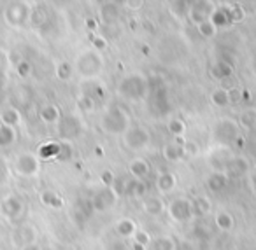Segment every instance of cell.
Returning a JSON list of instances; mask_svg holds the SVG:
<instances>
[{"label":"cell","instance_id":"1","mask_svg":"<svg viewBox=\"0 0 256 250\" xmlns=\"http://www.w3.org/2000/svg\"><path fill=\"white\" fill-rule=\"evenodd\" d=\"M148 89H150V82H148L146 75L139 74V72H132V74H126L120 79L116 91L123 100L139 102L148 96Z\"/></svg>","mask_w":256,"mask_h":250},{"label":"cell","instance_id":"2","mask_svg":"<svg viewBox=\"0 0 256 250\" xmlns=\"http://www.w3.org/2000/svg\"><path fill=\"white\" fill-rule=\"evenodd\" d=\"M100 126L109 135H124L132 128L130 114L121 105H110V107H107V110L104 112Z\"/></svg>","mask_w":256,"mask_h":250},{"label":"cell","instance_id":"3","mask_svg":"<svg viewBox=\"0 0 256 250\" xmlns=\"http://www.w3.org/2000/svg\"><path fill=\"white\" fill-rule=\"evenodd\" d=\"M150 89H148V98H150V109L156 116H165L170 112V100H168L167 88L164 86L160 77L148 79Z\"/></svg>","mask_w":256,"mask_h":250},{"label":"cell","instance_id":"4","mask_svg":"<svg viewBox=\"0 0 256 250\" xmlns=\"http://www.w3.org/2000/svg\"><path fill=\"white\" fill-rule=\"evenodd\" d=\"M104 70V58L100 53H96L95 49H86L76 60L74 72H78L81 77L84 79H93L96 75H100V72Z\"/></svg>","mask_w":256,"mask_h":250},{"label":"cell","instance_id":"5","mask_svg":"<svg viewBox=\"0 0 256 250\" xmlns=\"http://www.w3.org/2000/svg\"><path fill=\"white\" fill-rule=\"evenodd\" d=\"M32 5L28 2H11L4 11V19L12 28H22L30 21Z\"/></svg>","mask_w":256,"mask_h":250},{"label":"cell","instance_id":"6","mask_svg":"<svg viewBox=\"0 0 256 250\" xmlns=\"http://www.w3.org/2000/svg\"><path fill=\"white\" fill-rule=\"evenodd\" d=\"M212 135L214 140L220 142V144H232L240 137V126L230 117H223L214 124Z\"/></svg>","mask_w":256,"mask_h":250},{"label":"cell","instance_id":"7","mask_svg":"<svg viewBox=\"0 0 256 250\" xmlns=\"http://www.w3.org/2000/svg\"><path fill=\"white\" fill-rule=\"evenodd\" d=\"M167 212H168V217L174 222H178V224H184V222L192 221L193 215H195L193 201L188 200V198H176L174 201H170Z\"/></svg>","mask_w":256,"mask_h":250},{"label":"cell","instance_id":"8","mask_svg":"<svg viewBox=\"0 0 256 250\" xmlns=\"http://www.w3.org/2000/svg\"><path fill=\"white\" fill-rule=\"evenodd\" d=\"M123 142L130 151H142L151 142L150 130L144 126H132L123 135Z\"/></svg>","mask_w":256,"mask_h":250},{"label":"cell","instance_id":"9","mask_svg":"<svg viewBox=\"0 0 256 250\" xmlns=\"http://www.w3.org/2000/svg\"><path fill=\"white\" fill-rule=\"evenodd\" d=\"M82 133V123L78 116L68 114V116H62L58 121V135H60L62 142H72Z\"/></svg>","mask_w":256,"mask_h":250},{"label":"cell","instance_id":"10","mask_svg":"<svg viewBox=\"0 0 256 250\" xmlns=\"http://www.w3.org/2000/svg\"><path fill=\"white\" fill-rule=\"evenodd\" d=\"M14 170L22 177H36L40 172V159L32 152H23L16 158Z\"/></svg>","mask_w":256,"mask_h":250},{"label":"cell","instance_id":"11","mask_svg":"<svg viewBox=\"0 0 256 250\" xmlns=\"http://www.w3.org/2000/svg\"><path fill=\"white\" fill-rule=\"evenodd\" d=\"M118 201V196L114 194V191L110 187H102L100 191H96L92 198V208L98 214H104V212H109L110 208H114Z\"/></svg>","mask_w":256,"mask_h":250},{"label":"cell","instance_id":"12","mask_svg":"<svg viewBox=\"0 0 256 250\" xmlns=\"http://www.w3.org/2000/svg\"><path fill=\"white\" fill-rule=\"evenodd\" d=\"M23 210H25V205H23L22 198L16 196V194H9L2 200V205H0V212L4 215L8 221H16L18 217H22Z\"/></svg>","mask_w":256,"mask_h":250},{"label":"cell","instance_id":"13","mask_svg":"<svg viewBox=\"0 0 256 250\" xmlns=\"http://www.w3.org/2000/svg\"><path fill=\"white\" fill-rule=\"evenodd\" d=\"M212 7H214V4H210V2H193V4H190L188 19L193 25L198 26L200 23L209 19V16L212 14V11H214Z\"/></svg>","mask_w":256,"mask_h":250},{"label":"cell","instance_id":"14","mask_svg":"<svg viewBox=\"0 0 256 250\" xmlns=\"http://www.w3.org/2000/svg\"><path fill=\"white\" fill-rule=\"evenodd\" d=\"M37 238V231L34 226L30 224H22L14 233H12V243L20 249H23L25 245H30V243H36Z\"/></svg>","mask_w":256,"mask_h":250},{"label":"cell","instance_id":"15","mask_svg":"<svg viewBox=\"0 0 256 250\" xmlns=\"http://www.w3.org/2000/svg\"><path fill=\"white\" fill-rule=\"evenodd\" d=\"M128 170H130V175H132V179H136V180H146L148 177L151 175L150 163H148L146 159H142V158L132 159V161H130V166H128Z\"/></svg>","mask_w":256,"mask_h":250},{"label":"cell","instance_id":"16","mask_svg":"<svg viewBox=\"0 0 256 250\" xmlns=\"http://www.w3.org/2000/svg\"><path fill=\"white\" fill-rule=\"evenodd\" d=\"M154 186H156V189L160 191L162 194H168L176 189L178 179H176V175L172 172H162V173H158Z\"/></svg>","mask_w":256,"mask_h":250},{"label":"cell","instance_id":"17","mask_svg":"<svg viewBox=\"0 0 256 250\" xmlns=\"http://www.w3.org/2000/svg\"><path fill=\"white\" fill-rule=\"evenodd\" d=\"M142 210L151 217H160L165 212V203L158 196H146L142 201Z\"/></svg>","mask_w":256,"mask_h":250},{"label":"cell","instance_id":"18","mask_svg":"<svg viewBox=\"0 0 256 250\" xmlns=\"http://www.w3.org/2000/svg\"><path fill=\"white\" fill-rule=\"evenodd\" d=\"M39 119L42 121L44 124H58V121L62 119V112L58 109V105L54 103H48L42 109L39 110Z\"/></svg>","mask_w":256,"mask_h":250},{"label":"cell","instance_id":"19","mask_svg":"<svg viewBox=\"0 0 256 250\" xmlns=\"http://www.w3.org/2000/svg\"><path fill=\"white\" fill-rule=\"evenodd\" d=\"M182 140H178V142H168L165 144L164 147V158L167 159L168 163H178L184 158V151H182V145H181Z\"/></svg>","mask_w":256,"mask_h":250},{"label":"cell","instance_id":"20","mask_svg":"<svg viewBox=\"0 0 256 250\" xmlns=\"http://www.w3.org/2000/svg\"><path fill=\"white\" fill-rule=\"evenodd\" d=\"M228 186V175L224 172H212L209 177H207V187H209V191H212V193H221V191H224Z\"/></svg>","mask_w":256,"mask_h":250},{"label":"cell","instance_id":"21","mask_svg":"<svg viewBox=\"0 0 256 250\" xmlns=\"http://www.w3.org/2000/svg\"><path fill=\"white\" fill-rule=\"evenodd\" d=\"M124 196H132L144 200L148 196V184L146 180H136V179H128L126 184V194Z\"/></svg>","mask_w":256,"mask_h":250},{"label":"cell","instance_id":"22","mask_svg":"<svg viewBox=\"0 0 256 250\" xmlns=\"http://www.w3.org/2000/svg\"><path fill=\"white\" fill-rule=\"evenodd\" d=\"M100 18H102L104 26L118 23V19H120V9H118V5L112 4V2H106L102 5V9H100Z\"/></svg>","mask_w":256,"mask_h":250},{"label":"cell","instance_id":"23","mask_svg":"<svg viewBox=\"0 0 256 250\" xmlns=\"http://www.w3.org/2000/svg\"><path fill=\"white\" fill-rule=\"evenodd\" d=\"M20 123H22V114H20V110L16 107H8V109L2 110V114H0V124L14 128Z\"/></svg>","mask_w":256,"mask_h":250},{"label":"cell","instance_id":"24","mask_svg":"<svg viewBox=\"0 0 256 250\" xmlns=\"http://www.w3.org/2000/svg\"><path fill=\"white\" fill-rule=\"evenodd\" d=\"M114 229H116V233L121 236V238H132V236L136 235V231H137V224L132 221V219L123 217V219H120V221L116 222Z\"/></svg>","mask_w":256,"mask_h":250},{"label":"cell","instance_id":"25","mask_svg":"<svg viewBox=\"0 0 256 250\" xmlns=\"http://www.w3.org/2000/svg\"><path fill=\"white\" fill-rule=\"evenodd\" d=\"M232 74H234V67L226 61H218L210 67V75L216 81H224V79H230Z\"/></svg>","mask_w":256,"mask_h":250},{"label":"cell","instance_id":"26","mask_svg":"<svg viewBox=\"0 0 256 250\" xmlns=\"http://www.w3.org/2000/svg\"><path fill=\"white\" fill-rule=\"evenodd\" d=\"M150 250H178V243L172 236H156L151 240Z\"/></svg>","mask_w":256,"mask_h":250},{"label":"cell","instance_id":"27","mask_svg":"<svg viewBox=\"0 0 256 250\" xmlns=\"http://www.w3.org/2000/svg\"><path fill=\"white\" fill-rule=\"evenodd\" d=\"M58 152H60V142H46L39 147L37 151V158L39 159H56Z\"/></svg>","mask_w":256,"mask_h":250},{"label":"cell","instance_id":"28","mask_svg":"<svg viewBox=\"0 0 256 250\" xmlns=\"http://www.w3.org/2000/svg\"><path fill=\"white\" fill-rule=\"evenodd\" d=\"M238 126L246 128V130H252L256 126V109L248 107L240 112L238 116Z\"/></svg>","mask_w":256,"mask_h":250},{"label":"cell","instance_id":"29","mask_svg":"<svg viewBox=\"0 0 256 250\" xmlns=\"http://www.w3.org/2000/svg\"><path fill=\"white\" fill-rule=\"evenodd\" d=\"M30 25L36 26V28H40L48 23V11L42 7V5H37V7L32 9L30 12Z\"/></svg>","mask_w":256,"mask_h":250},{"label":"cell","instance_id":"30","mask_svg":"<svg viewBox=\"0 0 256 250\" xmlns=\"http://www.w3.org/2000/svg\"><path fill=\"white\" fill-rule=\"evenodd\" d=\"M214 224H216V228L220 229V231L226 233L234 228V217H232V214H228V212H218L216 217H214Z\"/></svg>","mask_w":256,"mask_h":250},{"label":"cell","instance_id":"31","mask_svg":"<svg viewBox=\"0 0 256 250\" xmlns=\"http://www.w3.org/2000/svg\"><path fill=\"white\" fill-rule=\"evenodd\" d=\"M40 201H42V205H46V207H50V208L64 207V200H62L54 191H42V193H40Z\"/></svg>","mask_w":256,"mask_h":250},{"label":"cell","instance_id":"32","mask_svg":"<svg viewBox=\"0 0 256 250\" xmlns=\"http://www.w3.org/2000/svg\"><path fill=\"white\" fill-rule=\"evenodd\" d=\"M249 170V163H248V159H244V158H234L230 161V165H228V168H226V175H230V172L232 173H235V175H242V173H246Z\"/></svg>","mask_w":256,"mask_h":250},{"label":"cell","instance_id":"33","mask_svg":"<svg viewBox=\"0 0 256 250\" xmlns=\"http://www.w3.org/2000/svg\"><path fill=\"white\" fill-rule=\"evenodd\" d=\"M16 140V130L0 124V147H9Z\"/></svg>","mask_w":256,"mask_h":250},{"label":"cell","instance_id":"34","mask_svg":"<svg viewBox=\"0 0 256 250\" xmlns=\"http://www.w3.org/2000/svg\"><path fill=\"white\" fill-rule=\"evenodd\" d=\"M54 75H56L60 81H68V79L74 75V65L68 63V61H60L54 68Z\"/></svg>","mask_w":256,"mask_h":250},{"label":"cell","instance_id":"35","mask_svg":"<svg viewBox=\"0 0 256 250\" xmlns=\"http://www.w3.org/2000/svg\"><path fill=\"white\" fill-rule=\"evenodd\" d=\"M209 21L212 23L216 28H220V26H228V25H232V21H230V18H228V14L224 12V9H214L212 11V14L209 16Z\"/></svg>","mask_w":256,"mask_h":250},{"label":"cell","instance_id":"36","mask_svg":"<svg viewBox=\"0 0 256 250\" xmlns=\"http://www.w3.org/2000/svg\"><path fill=\"white\" fill-rule=\"evenodd\" d=\"M210 102L214 103L216 107H228L230 105V100H228V91L224 88H218L210 93Z\"/></svg>","mask_w":256,"mask_h":250},{"label":"cell","instance_id":"37","mask_svg":"<svg viewBox=\"0 0 256 250\" xmlns=\"http://www.w3.org/2000/svg\"><path fill=\"white\" fill-rule=\"evenodd\" d=\"M167 130H168V133H170L172 137L182 138V135L186 133V123L182 119H178V117H176V119L168 121Z\"/></svg>","mask_w":256,"mask_h":250},{"label":"cell","instance_id":"38","mask_svg":"<svg viewBox=\"0 0 256 250\" xmlns=\"http://www.w3.org/2000/svg\"><path fill=\"white\" fill-rule=\"evenodd\" d=\"M78 107H79V110H82V112H93L95 110V105H96V102L92 98L90 95H86V93H81V95L78 96Z\"/></svg>","mask_w":256,"mask_h":250},{"label":"cell","instance_id":"39","mask_svg":"<svg viewBox=\"0 0 256 250\" xmlns=\"http://www.w3.org/2000/svg\"><path fill=\"white\" fill-rule=\"evenodd\" d=\"M210 201L207 200L206 196H200V198H196L195 201H193V210H195V215H207L210 212Z\"/></svg>","mask_w":256,"mask_h":250},{"label":"cell","instance_id":"40","mask_svg":"<svg viewBox=\"0 0 256 250\" xmlns=\"http://www.w3.org/2000/svg\"><path fill=\"white\" fill-rule=\"evenodd\" d=\"M170 7H172L170 9L172 14H176V18H179V19L188 18V11H190L188 2H172Z\"/></svg>","mask_w":256,"mask_h":250},{"label":"cell","instance_id":"41","mask_svg":"<svg viewBox=\"0 0 256 250\" xmlns=\"http://www.w3.org/2000/svg\"><path fill=\"white\" fill-rule=\"evenodd\" d=\"M196 30H198L200 37H204V39H212V37L218 33V28L209 21V19L204 21V23H200V25L196 26Z\"/></svg>","mask_w":256,"mask_h":250},{"label":"cell","instance_id":"42","mask_svg":"<svg viewBox=\"0 0 256 250\" xmlns=\"http://www.w3.org/2000/svg\"><path fill=\"white\" fill-rule=\"evenodd\" d=\"M126 184H128V179H124V177H116L114 182L110 184V189L114 191V194H116L118 198H123L124 194H126Z\"/></svg>","mask_w":256,"mask_h":250},{"label":"cell","instance_id":"43","mask_svg":"<svg viewBox=\"0 0 256 250\" xmlns=\"http://www.w3.org/2000/svg\"><path fill=\"white\" fill-rule=\"evenodd\" d=\"M134 243L142 247V249H146V247H150V243H151V236L148 235L146 231H142V229H137L136 235H134Z\"/></svg>","mask_w":256,"mask_h":250},{"label":"cell","instance_id":"44","mask_svg":"<svg viewBox=\"0 0 256 250\" xmlns=\"http://www.w3.org/2000/svg\"><path fill=\"white\" fill-rule=\"evenodd\" d=\"M72 156V144L70 142H60V152L56 156V161H68Z\"/></svg>","mask_w":256,"mask_h":250},{"label":"cell","instance_id":"45","mask_svg":"<svg viewBox=\"0 0 256 250\" xmlns=\"http://www.w3.org/2000/svg\"><path fill=\"white\" fill-rule=\"evenodd\" d=\"M181 145H182V151H184L186 156H196L198 154V144H196L195 140H192V138L182 140Z\"/></svg>","mask_w":256,"mask_h":250},{"label":"cell","instance_id":"46","mask_svg":"<svg viewBox=\"0 0 256 250\" xmlns=\"http://www.w3.org/2000/svg\"><path fill=\"white\" fill-rule=\"evenodd\" d=\"M92 49L102 54V51L107 49V39L104 35H93L92 37Z\"/></svg>","mask_w":256,"mask_h":250},{"label":"cell","instance_id":"47","mask_svg":"<svg viewBox=\"0 0 256 250\" xmlns=\"http://www.w3.org/2000/svg\"><path fill=\"white\" fill-rule=\"evenodd\" d=\"M16 72H18L20 77H28L30 74H32V65H30V61L26 60H22L18 65H16Z\"/></svg>","mask_w":256,"mask_h":250},{"label":"cell","instance_id":"48","mask_svg":"<svg viewBox=\"0 0 256 250\" xmlns=\"http://www.w3.org/2000/svg\"><path fill=\"white\" fill-rule=\"evenodd\" d=\"M121 33V28L118 23H114V25H106L104 26V37H110V39H116L118 35Z\"/></svg>","mask_w":256,"mask_h":250},{"label":"cell","instance_id":"49","mask_svg":"<svg viewBox=\"0 0 256 250\" xmlns=\"http://www.w3.org/2000/svg\"><path fill=\"white\" fill-rule=\"evenodd\" d=\"M114 179H116V175H114L112 170H104V172L100 173V180H102L104 187H110V184L114 182Z\"/></svg>","mask_w":256,"mask_h":250},{"label":"cell","instance_id":"50","mask_svg":"<svg viewBox=\"0 0 256 250\" xmlns=\"http://www.w3.org/2000/svg\"><path fill=\"white\" fill-rule=\"evenodd\" d=\"M228 91V100H230V103H240V95H242V89L235 88V86H232L230 89H226Z\"/></svg>","mask_w":256,"mask_h":250},{"label":"cell","instance_id":"51","mask_svg":"<svg viewBox=\"0 0 256 250\" xmlns=\"http://www.w3.org/2000/svg\"><path fill=\"white\" fill-rule=\"evenodd\" d=\"M8 175H9V170H8V165L4 163V159L0 158V186L8 180Z\"/></svg>","mask_w":256,"mask_h":250},{"label":"cell","instance_id":"52","mask_svg":"<svg viewBox=\"0 0 256 250\" xmlns=\"http://www.w3.org/2000/svg\"><path fill=\"white\" fill-rule=\"evenodd\" d=\"M124 5H126V7H130V11H137L139 7H142L144 2H142V0H134V2H124Z\"/></svg>","mask_w":256,"mask_h":250},{"label":"cell","instance_id":"53","mask_svg":"<svg viewBox=\"0 0 256 250\" xmlns=\"http://www.w3.org/2000/svg\"><path fill=\"white\" fill-rule=\"evenodd\" d=\"M20 250H42V247L36 242V243H30V245H25L23 249H20Z\"/></svg>","mask_w":256,"mask_h":250},{"label":"cell","instance_id":"54","mask_svg":"<svg viewBox=\"0 0 256 250\" xmlns=\"http://www.w3.org/2000/svg\"><path fill=\"white\" fill-rule=\"evenodd\" d=\"M86 28L90 30H95L96 28V21L93 18H86Z\"/></svg>","mask_w":256,"mask_h":250},{"label":"cell","instance_id":"55","mask_svg":"<svg viewBox=\"0 0 256 250\" xmlns=\"http://www.w3.org/2000/svg\"><path fill=\"white\" fill-rule=\"evenodd\" d=\"M142 28H144V30L148 28V30H150V32H153V30H154V26L151 25V21H150V19H146V21L142 23Z\"/></svg>","mask_w":256,"mask_h":250},{"label":"cell","instance_id":"56","mask_svg":"<svg viewBox=\"0 0 256 250\" xmlns=\"http://www.w3.org/2000/svg\"><path fill=\"white\" fill-rule=\"evenodd\" d=\"M4 88V74H0V89Z\"/></svg>","mask_w":256,"mask_h":250},{"label":"cell","instance_id":"57","mask_svg":"<svg viewBox=\"0 0 256 250\" xmlns=\"http://www.w3.org/2000/svg\"><path fill=\"white\" fill-rule=\"evenodd\" d=\"M252 68H254V72H256V60H254V65H252Z\"/></svg>","mask_w":256,"mask_h":250}]
</instances>
